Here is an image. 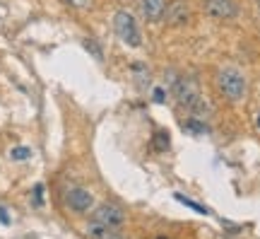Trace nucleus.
<instances>
[{
    "mask_svg": "<svg viewBox=\"0 0 260 239\" xmlns=\"http://www.w3.org/2000/svg\"><path fill=\"white\" fill-rule=\"evenodd\" d=\"M84 234H87V239H125L121 232H118V227L102 225V222H94V220H89Z\"/></svg>",
    "mask_w": 260,
    "mask_h": 239,
    "instance_id": "8",
    "label": "nucleus"
},
{
    "mask_svg": "<svg viewBox=\"0 0 260 239\" xmlns=\"http://www.w3.org/2000/svg\"><path fill=\"white\" fill-rule=\"evenodd\" d=\"M44 191H46V189H44V184H37V186H34L31 201H34V205H37V208H41V205H44Z\"/></svg>",
    "mask_w": 260,
    "mask_h": 239,
    "instance_id": "15",
    "label": "nucleus"
},
{
    "mask_svg": "<svg viewBox=\"0 0 260 239\" xmlns=\"http://www.w3.org/2000/svg\"><path fill=\"white\" fill-rule=\"evenodd\" d=\"M82 46H84V48H87V51H89V54H92V56H94V58H104V54H102V48L96 46V44H94L92 39H84V41H82Z\"/></svg>",
    "mask_w": 260,
    "mask_h": 239,
    "instance_id": "16",
    "label": "nucleus"
},
{
    "mask_svg": "<svg viewBox=\"0 0 260 239\" xmlns=\"http://www.w3.org/2000/svg\"><path fill=\"white\" fill-rule=\"evenodd\" d=\"M214 85H217V92L222 94V99L232 101H241L248 92V83H246V75L234 68V65H226V68H219L217 70V77H214Z\"/></svg>",
    "mask_w": 260,
    "mask_h": 239,
    "instance_id": "2",
    "label": "nucleus"
},
{
    "mask_svg": "<svg viewBox=\"0 0 260 239\" xmlns=\"http://www.w3.org/2000/svg\"><path fill=\"white\" fill-rule=\"evenodd\" d=\"M0 222H5V225H8V222H10L8 213H5V208H3V205H0Z\"/></svg>",
    "mask_w": 260,
    "mask_h": 239,
    "instance_id": "18",
    "label": "nucleus"
},
{
    "mask_svg": "<svg viewBox=\"0 0 260 239\" xmlns=\"http://www.w3.org/2000/svg\"><path fill=\"white\" fill-rule=\"evenodd\" d=\"M65 203H68V208L77 215H82V213L92 210L94 205V196L84 186H70L68 191H65Z\"/></svg>",
    "mask_w": 260,
    "mask_h": 239,
    "instance_id": "5",
    "label": "nucleus"
},
{
    "mask_svg": "<svg viewBox=\"0 0 260 239\" xmlns=\"http://www.w3.org/2000/svg\"><path fill=\"white\" fill-rule=\"evenodd\" d=\"M169 143H171V140H169L167 130H157V133H154V138H152V147H154L157 152H167Z\"/></svg>",
    "mask_w": 260,
    "mask_h": 239,
    "instance_id": "10",
    "label": "nucleus"
},
{
    "mask_svg": "<svg viewBox=\"0 0 260 239\" xmlns=\"http://www.w3.org/2000/svg\"><path fill=\"white\" fill-rule=\"evenodd\" d=\"M176 201L178 203H183V205H188L190 210H195V213H200V215H210V210L205 208V205H200V203H195L193 198H186L183 193H176Z\"/></svg>",
    "mask_w": 260,
    "mask_h": 239,
    "instance_id": "11",
    "label": "nucleus"
},
{
    "mask_svg": "<svg viewBox=\"0 0 260 239\" xmlns=\"http://www.w3.org/2000/svg\"><path fill=\"white\" fill-rule=\"evenodd\" d=\"M152 99L157 101V104H164V101L169 99V90H164V87H154V90H152Z\"/></svg>",
    "mask_w": 260,
    "mask_h": 239,
    "instance_id": "17",
    "label": "nucleus"
},
{
    "mask_svg": "<svg viewBox=\"0 0 260 239\" xmlns=\"http://www.w3.org/2000/svg\"><path fill=\"white\" fill-rule=\"evenodd\" d=\"M205 12L212 19H234L239 15V8L234 0H205Z\"/></svg>",
    "mask_w": 260,
    "mask_h": 239,
    "instance_id": "7",
    "label": "nucleus"
},
{
    "mask_svg": "<svg viewBox=\"0 0 260 239\" xmlns=\"http://www.w3.org/2000/svg\"><path fill=\"white\" fill-rule=\"evenodd\" d=\"M190 17H193V12H190V5L186 0H171V3H167L164 22L169 27H186L190 22Z\"/></svg>",
    "mask_w": 260,
    "mask_h": 239,
    "instance_id": "6",
    "label": "nucleus"
},
{
    "mask_svg": "<svg viewBox=\"0 0 260 239\" xmlns=\"http://www.w3.org/2000/svg\"><path fill=\"white\" fill-rule=\"evenodd\" d=\"M10 157H12V160H29V157H31V150H29V147H24V145H17V147H12V152H10Z\"/></svg>",
    "mask_w": 260,
    "mask_h": 239,
    "instance_id": "14",
    "label": "nucleus"
},
{
    "mask_svg": "<svg viewBox=\"0 0 260 239\" xmlns=\"http://www.w3.org/2000/svg\"><path fill=\"white\" fill-rule=\"evenodd\" d=\"M258 12H260V0H258Z\"/></svg>",
    "mask_w": 260,
    "mask_h": 239,
    "instance_id": "20",
    "label": "nucleus"
},
{
    "mask_svg": "<svg viewBox=\"0 0 260 239\" xmlns=\"http://www.w3.org/2000/svg\"><path fill=\"white\" fill-rule=\"evenodd\" d=\"M174 97H176L178 107H183L195 119L205 121L212 114V109L205 101L203 92H200V85H198V80H195L193 75H183V77H178L176 83H174Z\"/></svg>",
    "mask_w": 260,
    "mask_h": 239,
    "instance_id": "1",
    "label": "nucleus"
},
{
    "mask_svg": "<svg viewBox=\"0 0 260 239\" xmlns=\"http://www.w3.org/2000/svg\"><path fill=\"white\" fill-rule=\"evenodd\" d=\"M113 29L121 37L123 44H128L133 48H138L142 44V34H140V29H138V22H135V17L130 15L128 10H118L113 15Z\"/></svg>",
    "mask_w": 260,
    "mask_h": 239,
    "instance_id": "3",
    "label": "nucleus"
},
{
    "mask_svg": "<svg viewBox=\"0 0 260 239\" xmlns=\"http://www.w3.org/2000/svg\"><path fill=\"white\" fill-rule=\"evenodd\" d=\"M92 220L102 222V225H111V227H121L125 222V210L116 203H99L92 210Z\"/></svg>",
    "mask_w": 260,
    "mask_h": 239,
    "instance_id": "4",
    "label": "nucleus"
},
{
    "mask_svg": "<svg viewBox=\"0 0 260 239\" xmlns=\"http://www.w3.org/2000/svg\"><path fill=\"white\" fill-rule=\"evenodd\" d=\"M164 10H167V0H140V15L147 22L164 19Z\"/></svg>",
    "mask_w": 260,
    "mask_h": 239,
    "instance_id": "9",
    "label": "nucleus"
},
{
    "mask_svg": "<svg viewBox=\"0 0 260 239\" xmlns=\"http://www.w3.org/2000/svg\"><path fill=\"white\" fill-rule=\"evenodd\" d=\"M60 3L73 10H89L94 5V0H60Z\"/></svg>",
    "mask_w": 260,
    "mask_h": 239,
    "instance_id": "13",
    "label": "nucleus"
},
{
    "mask_svg": "<svg viewBox=\"0 0 260 239\" xmlns=\"http://www.w3.org/2000/svg\"><path fill=\"white\" fill-rule=\"evenodd\" d=\"M255 128H258V133H260V111L255 114Z\"/></svg>",
    "mask_w": 260,
    "mask_h": 239,
    "instance_id": "19",
    "label": "nucleus"
},
{
    "mask_svg": "<svg viewBox=\"0 0 260 239\" xmlns=\"http://www.w3.org/2000/svg\"><path fill=\"white\" fill-rule=\"evenodd\" d=\"M186 128L193 130V133H198V136H203V133H207V123H205L203 119H195V116H190V119L186 121Z\"/></svg>",
    "mask_w": 260,
    "mask_h": 239,
    "instance_id": "12",
    "label": "nucleus"
}]
</instances>
